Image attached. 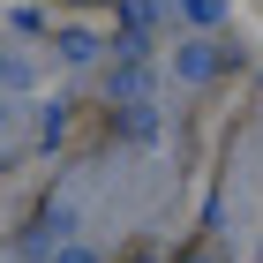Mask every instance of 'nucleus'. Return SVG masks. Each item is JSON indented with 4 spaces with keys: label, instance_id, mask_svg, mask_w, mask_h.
<instances>
[{
    "label": "nucleus",
    "instance_id": "f257e3e1",
    "mask_svg": "<svg viewBox=\"0 0 263 263\" xmlns=\"http://www.w3.org/2000/svg\"><path fill=\"white\" fill-rule=\"evenodd\" d=\"M211 61H218L211 45H188V53H181V76H211Z\"/></svg>",
    "mask_w": 263,
    "mask_h": 263
}]
</instances>
